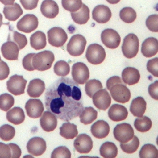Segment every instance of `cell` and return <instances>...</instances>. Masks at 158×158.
<instances>
[{
	"mask_svg": "<svg viewBox=\"0 0 158 158\" xmlns=\"http://www.w3.org/2000/svg\"><path fill=\"white\" fill-rule=\"evenodd\" d=\"M123 83L122 80L118 77V76H113L109 78L107 81H106V87L107 89L109 90L110 88L117 83Z\"/></svg>",
	"mask_w": 158,
	"mask_h": 158,
	"instance_id": "db71d44e",
	"label": "cell"
},
{
	"mask_svg": "<svg viewBox=\"0 0 158 158\" xmlns=\"http://www.w3.org/2000/svg\"><path fill=\"white\" fill-rule=\"evenodd\" d=\"M15 130L14 127L4 124L0 127V138L3 141H10L15 136Z\"/></svg>",
	"mask_w": 158,
	"mask_h": 158,
	"instance_id": "ab89813d",
	"label": "cell"
},
{
	"mask_svg": "<svg viewBox=\"0 0 158 158\" xmlns=\"http://www.w3.org/2000/svg\"><path fill=\"white\" fill-rule=\"evenodd\" d=\"M11 157V150L8 144L0 142V158Z\"/></svg>",
	"mask_w": 158,
	"mask_h": 158,
	"instance_id": "681fc988",
	"label": "cell"
},
{
	"mask_svg": "<svg viewBox=\"0 0 158 158\" xmlns=\"http://www.w3.org/2000/svg\"><path fill=\"white\" fill-rule=\"evenodd\" d=\"M8 145L11 150V157L19 158L22 154V151L20 147L15 143H9Z\"/></svg>",
	"mask_w": 158,
	"mask_h": 158,
	"instance_id": "f5cc1de1",
	"label": "cell"
},
{
	"mask_svg": "<svg viewBox=\"0 0 158 158\" xmlns=\"http://www.w3.org/2000/svg\"><path fill=\"white\" fill-rule=\"evenodd\" d=\"M48 40L49 44L54 47H62L67 41L66 32L60 27H55L48 31Z\"/></svg>",
	"mask_w": 158,
	"mask_h": 158,
	"instance_id": "52a82bcc",
	"label": "cell"
},
{
	"mask_svg": "<svg viewBox=\"0 0 158 158\" xmlns=\"http://www.w3.org/2000/svg\"><path fill=\"white\" fill-rule=\"evenodd\" d=\"M2 25V15L0 13V28Z\"/></svg>",
	"mask_w": 158,
	"mask_h": 158,
	"instance_id": "6f0895ef",
	"label": "cell"
},
{
	"mask_svg": "<svg viewBox=\"0 0 158 158\" xmlns=\"http://www.w3.org/2000/svg\"><path fill=\"white\" fill-rule=\"evenodd\" d=\"M30 41L31 46L35 50L42 49L46 46V35L41 31H37L32 34Z\"/></svg>",
	"mask_w": 158,
	"mask_h": 158,
	"instance_id": "f546056e",
	"label": "cell"
},
{
	"mask_svg": "<svg viewBox=\"0 0 158 158\" xmlns=\"http://www.w3.org/2000/svg\"><path fill=\"white\" fill-rule=\"evenodd\" d=\"M59 6L53 0H44L40 7L41 14L49 19H54L59 14Z\"/></svg>",
	"mask_w": 158,
	"mask_h": 158,
	"instance_id": "7402d4cb",
	"label": "cell"
},
{
	"mask_svg": "<svg viewBox=\"0 0 158 158\" xmlns=\"http://www.w3.org/2000/svg\"><path fill=\"white\" fill-rule=\"evenodd\" d=\"M146 109V102L143 97L138 96L133 99L130 106V111L135 117H141Z\"/></svg>",
	"mask_w": 158,
	"mask_h": 158,
	"instance_id": "484cf974",
	"label": "cell"
},
{
	"mask_svg": "<svg viewBox=\"0 0 158 158\" xmlns=\"http://www.w3.org/2000/svg\"><path fill=\"white\" fill-rule=\"evenodd\" d=\"M106 1L111 4H117L120 0H106Z\"/></svg>",
	"mask_w": 158,
	"mask_h": 158,
	"instance_id": "9f6ffc18",
	"label": "cell"
},
{
	"mask_svg": "<svg viewBox=\"0 0 158 158\" xmlns=\"http://www.w3.org/2000/svg\"><path fill=\"white\" fill-rule=\"evenodd\" d=\"M109 91L113 99L120 103H126L131 98L130 91L124 82L112 85Z\"/></svg>",
	"mask_w": 158,
	"mask_h": 158,
	"instance_id": "8992f818",
	"label": "cell"
},
{
	"mask_svg": "<svg viewBox=\"0 0 158 158\" xmlns=\"http://www.w3.org/2000/svg\"><path fill=\"white\" fill-rule=\"evenodd\" d=\"M54 72L58 76L65 77L70 72V65L64 60H59L54 64Z\"/></svg>",
	"mask_w": 158,
	"mask_h": 158,
	"instance_id": "b9f144b4",
	"label": "cell"
},
{
	"mask_svg": "<svg viewBox=\"0 0 158 158\" xmlns=\"http://www.w3.org/2000/svg\"><path fill=\"white\" fill-rule=\"evenodd\" d=\"M85 87L86 94L89 97L92 98L93 94L98 90L102 89V85L101 82L96 79L89 80L86 81Z\"/></svg>",
	"mask_w": 158,
	"mask_h": 158,
	"instance_id": "f35d334b",
	"label": "cell"
},
{
	"mask_svg": "<svg viewBox=\"0 0 158 158\" xmlns=\"http://www.w3.org/2000/svg\"><path fill=\"white\" fill-rule=\"evenodd\" d=\"M101 39L102 43L110 49H115L118 47L121 41L118 32L112 28L104 30L101 34Z\"/></svg>",
	"mask_w": 158,
	"mask_h": 158,
	"instance_id": "8fae6325",
	"label": "cell"
},
{
	"mask_svg": "<svg viewBox=\"0 0 158 158\" xmlns=\"http://www.w3.org/2000/svg\"><path fill=\"white\" fill-rule=\"evenodd\" d=\"M112 12L105 5H98L93 10V19L99 23H107L111 18Z\"/></svg>",
	"mask_w": 158,
	"mask_h": 158,
	"instance_id": "e0dca14e",
	"label": "cell"
},
{
	"mask_svg": "<svg viewBox=\"0 0 158 158\" xmlns=\"http://www.w3.org/2000/svg\"><path fill=\"white\" fill-rule=\"evenodd\" d=\"M148 92L151 97L155 100H158V81H155L148 87Z\"/></svg>",
	"mask_w": 158,
	"mask_h": 158,
	"instance_id": "f907efd6",
	"label": "cell"
},
{
	"mask_svg": "<svg viewBox=\"0 0 158 158\" xmlns=\"http://www.w3.org/2000/svg\"><path fill=\"white\" fill-rule=\"evenodd\" d=\"M86 40L85 38L80 34L73 35L67 44V51L72 56L81 55L85 49Z\"/></svg>",
	"mask_w": 158,
	"mask_h": 158,
	"instance_id": "277c9868",
	"label": "cell"
},
{
	"mask_svg": "<svg viewBox=\"0 0 158 158\" xmlns=\"http://www.w3.org/2000/svg\"><path fill=\"white\" fill-rule=\"evenodd\" d=\"M91 132L96 138L102 139L106 138L110 132V127L107 122L99 120L94 122L91 127Z\"/></svg>",
	"mask_w": 158,
	"mask_h": 158,
	"instance_id": "44dd1931",
	"label": "cell"
},
{
	"mask_svg": "<svg viewBox=\"0 0 158 158\" xmlns=\"http://www.w3.org/2000/svg\"><path fill=\"white\" fill-rule=\"evenodd\" d=\"M147 70L153 76L158 77V57L150 59L148 61L146 65Z\"/></svg>",
	"mask_w": 158,
	"mask_h": 158,
	"instance_id": "bcb514c9",
	"label": "cell"
},
{
	"mask_svg": "<svg viewBox=\"0 0 158 158\" xmlns=\"http://www.w3.org/2000/svg\"><path fill=\"white\" fill-rule=\"evenodd\" d=\"M15 0H0V2L5 6L12 5L14 3Z\"/></svg>",
	"mask_w": 158,
	"mask_h": 158,
	"instance_id": "11a10c76",
	"label": "cell"
},
{
	"mask_svg": "<svg viewBox=\"0 0 158 158\" xmlns=\"http://www.w3.org/2000/svg\"><path fill=\"white\" fill-rule=\"evenodd\" d=\"M120 19L125 23H131L133 22L136 18V12L131 7H125L121 9L119 13Z\"/></svg>",
	"mask_w": 158,
	"mask_h": 158,
	"instance_id": "8d00e7d4",
	"label": "cell"
},
{
	"mask_svg": "<svg viewBox=\"0 0 158 158\" xmlns=\"http://www.w3.org/2000/svg\"><path fill=\"white\" fill-rule=\"evenodd\" d=\"M93 104L99 110H106L111 104V97L106 89L97 91L92 96Z\"/></svg>",
	"mask_w": 158,
	"mask_h": 158,
	"instance_id": "4fadbf2b",
	"label": "cell"
},
{
	"mask_svg": "<svg viewBox=\"0 0 158 158\" xmlns=\"http://www.w3.org/2000/svg\"><path fill=\"white\" fill-rule=\"evenodd\" d=\"M99 152L104 158H115L117 156L118 149L114 143L107 141L101 146Z\"/></svg>",
	"mask_w": 158,
	"mask_h": 158,
	"instance_id": "4dcf8cb0",
	"label": "cell"
},
{
	"mask_svg": "<svg viewBox=\"0 0 158 158\" xmlns=\"http://www.w3.org/2000/svg\"><path fill=\"white\" fill-rule=\"evenodd\" d=\"M45 84L44 82L39 78L31 80L28 86L27 92L31 98H38L44 91Z\"/></svg>",
	"mask_w": 158,
	"mask_h": 158,
	"instance_id": "d4e9b609",
	"label": "cell"
},
{
	"mask_svg": "<svg viewBox=\"0 0 158 158\" xmlns=\"http://www.w3.org/2000/svg\"><path fill=\"white\" fill-rule=\"evenodd\" d=\"M79 115L80 122L85 125H88L97 118L98 112L92 107H83Z\"/></svg>",
	"mask_w": 158,
	"mask_h": 158,
	"instance_id": "1f68e13d",
	"label": "cell"
},
{
	"mask_svg": "<svg viewBox=\"0 0 158 158\" xmlns=\"http://www.w3.org/2000/svg\"><path fill=\"white\" fill-rule=\"evenodd\" d=\"M3 13L5 18L9 21H15L23 14V10L17 3L12 5L5 6L3 9Z\"/></svg>",
	"mask_w": 158,
	"mask_h": 158,
	"instance_id": "4316f807",
	"label": "cell"
},
{
	"mask_svg": "<svg viewBox=\"0 0 158 158\" xmlns=\"http://www.w3.org/2000/svg\"><path fill=\"white\" fill-rule=\"evenodd\" d=\"M85 56L89 63L93 65H98L104 60L106 51L102 46L94 43L89 45Z\"/></svg>",
	"mask_w": 158,
	"mask_h": 158,
	"instance_id": "5b68a950",
	"label": "cell"
},
{
	"mask_svg": "<svg viewBox=\"0 0 158 158\" xmlns=\"http://www.w3.org/2000/svg\"><path fill=\"white\" fill-rule=\"evenodd\" d=\"M71 17L76 23L79 25L85 24L89 19V9L86 5L82 4L79 10L71 12Z\"/></svg>",
	"mask_w": 158,
	"mask_h": 158,
	"instance_id": "f1b7e54d",
	"label": "cell"
},
{
	"mask_svg": "<svg viewBox=\"0 0 158 158\" xmlns=\"http://www.w3.org/2000/svg\"><path fill=\"white\" fill-rule=\"evenodd\" d=\"M72 76L75 83L79 85H83L89 78V71L84 63L76 62L72 67Z\"/></svg>",
	"mask_w": 158,
	"mask_h": 158,
	"instance_id": "30bf717a",
	"label": "cell"
},
{
	"mask_svg": "<svg viewBox=\"0 0 158 158\" xmlns=\"http://www.w3.org/2000/svg\"><path fill=\"white\" fill-rule=\"evenodd\" d=\"M75 150L80 154L89 153L93 148V141L91 137L85 134L79 135L73 142Z\"/></svg>",
	"mask_w": 158,
	"mask_h": 158,
	"instance_id": "5bb4252c",
	"label": "cell"
},
{
	"mask_svg": "<svg viewBox=\"0 0 158 158\" xmlns=\"http://www.w3.org/2000/svg\"><path fill=\"white\" fill-rule=\"evenodd\" d=\"M39 0H20L23 8L26 10H33L37 7Z\"/></svg>",
	"mask_w": 158,
	"mask_h": 158,
	"instance_id": "816d5d0a",
	"label": "cell"
},
{
	"mask_svg": "<svg viewBox=\"0 0 158 158\" xmlns=\"http://www.w3.org/2000/svg\"><path fill=\"white\" fill-rule=\"evenodd\" d=\"M54 54L50 51H43L36 54L32 57L31 63L35 70L44 71L49 69L54 61Z\"/></svg>",
	"mask_w": 158,
	"mask_h": 158,
	"instance_id": "7a4b0ae2",
	"label": "cell"
},
{
	"mask_svg": "<svg viewBox=\"0 0 158 158\" xmlns=\"http://www.w3.org/2000/svg\"><path fill=\"white\" fill-rule=\"evenodd\" d=\"M38 26V19L33 14H26L22 17L17 23L19 30L29 33L37 28Z\"/></svg>",
	"mask_w": 158,
	"mask_h": 158,
	"instance_id": "7c38bea8",
	"label": "cell"
},
{
	"mask_svg": "<svg viewBox=\"0 0 158 158\" xmlns=\"http://www.w3.org/2000/svg\"><path fill=\"white\" fill-rule=\"evenodd\" d=\"M60 135L63 138L69 139H73L78 135L77 125L70 122H66L60 127Z\"/></svg>",
	"mask_w": 158,
	"mask_h": 158,
	"instance_id": "d6a6232c",
	"label": "cell"
},
{
	"mask_svg": "<svg viewBox=\"0 0 158 158\" xmlns=\"http://www.w3.org/2000/svg\"><path fill=\"white\" fill-rule=\"evenodd\" d=\"M134 127L139 132H146L151 128L152 121L149 117L143 115L135 119Z\"/></svg>",
	"mask_w": 158,
	"mask_h": 158,
	"instance_id": "836d02e7",
	"label": "cell"
},
{
	"mask_svg": "<svg viewBox=\"0 0 158 158\" xmlns=\"http://www.w3.org/2000/svg\"><path fill=\"white\" fill-rule=\"evenodd\" d=\"M44 100L47 110L65 122L79 116L83 109L80 88L68 77H62L51 84Z\"/></svg>",
	"mask_w": 158,
	"mask_h": 158,
	"instance_id": "6da1fadb",
	"label": "cell"
},
{
	"mask_svg": "<svg viewBox=\"0 0 158 158\" xmlns=\"http://www.w3.org/2000/svg\"><path fill=\"white\" fill-rule=\"evenodd\" d=\"M27 82L22 75H14L7 81V89L15 96L22 94L25 93Z\"/></svg>",
	"mask_w": 158,
	"mask_h": 158,
	"instance_id": "ba28073f",
	"label": "cell"
},
{
	"mask_svg": "<svg viewBox=\"0 0 158 158\" xmlns=\"http://www.w3.org/2000/svg\"><path fill=\"white\" fill-rule=\"evenodd\" d=\"M7 41L14 42L18 46L20 50L22 49L27 44V39L25 35L16 31H12V33L9 34Z\"/></svg>",
	"mask_w": 158,
	"mask_h": 158,
	"instance_id": "d590c367",
	"label": "cell"
},
{
	"mask_svg": "<svg viewBox=\"0 0 158 158\" xmlns=\"http://www.w3.org/2000/svg\"><path fill=\"white\" fill-rule=\"evenodd\" d=\"M139 156L140 158H157L158 150L152 144H146L141 148Z\"/></svg>",
	"mask_w": 158,
	"mask_h": 158,
	"instance_id": "e575fe53",
	"label": "cell"
},
{
	"mask_svg": "<svg viewBox=\"0 0 158 158\" xmlns=\"http://www.w3.org/2000/svg\"><path fill=\"white\" fill-rule=\"evenodd\" d=\"M51 158H70L71 152L70 150L64 146H60L55 148L51 156Z\"/></svg>",
	"mask_w": 158,
	"mask_h": 158,
	"instance_id": "ee69618b",
	"label": "cell"
},
{
	"mask_svg": "<svg viewBox=\"0 0 158 158\" xmlns=\"http://www.w3.org/2000/svg\"><path fill=\"white\" fill-rule=\"evenodd\" d=\"M6 118L9 122L14 125H19L25 120L24 111L20 107H14L7 111Z\"/></svg>",
	"mask_w": 158,
	"mask_h": 158,
	"instance_id": "83f0119b",
	"label": "cell"
},
{
	"mask_svg": "<svg viewBox=\"0 0 158 158\" xmlns=\"http://www.w3.org/2000/svg\"><path fill=\"white\" fill-rule=\"evenodd\" d=\"M40 123L44 131L46 132L52 131L56 129L57 125V117L51 112L45 111L41 114Z\"/></svg>",
	"mask_w": 158,
	"mask_h": 158,
	"instance_id": "ac0fdd59",
	"label": "cell"
},
{
	"mask_svg": "<svg viewBox=\"0 0 158 158\" xmlns=\"http://www.w3.org/2000/svg\"><path fill=\"white\" fill-rule=\"evenodd\" d=\"M63 8L71 12H76L80 9L82 5V0H62Z\"/></svg>",
	"mask_w": 158,
	"mask_h": 158,
	"instance_id": "7bdbcfd3",
	"label": "cell"
},
{
	"mask_svg": "<svg viewBox=\"0 0 158 158\" xmlns=\"http://www.w3.org/2000/svg\"><path fill=\"white\" fill-rule=\"evenodd\" d=\"M2 56L9 60H15L18 59L19 48L18 46L12 41L4 43L1 48Z\"/></svg>",
	"mask_w": 158,
	"mask_h": 158,
	"instance_id": "d6986e66",
	"label": "cell"
},
{
	"mask_svg": "<svg viewBox=\"0 0 158 158\" xmlns=\"http://www.w3.org/2000/svg\"><path fill=\"white\" fill-rule=\"evenodd\" d=\"M139 50V40L134 33H129L123 39L122 51L123 56L128 59L135 57Z\"/></svg>",
	"mask_w": 158,
	"mask_h": 158,
	"instance_id": "3957f363",
	"label": "cell"
},
{
	"mask_svg": "<svg viewBox=\"0 0 158 158\" xmlns=\"http://www.w3.org/2000/svg\"><path fill=\"white\" fill-rule=\"evenodd\" d=\"M27 115L32 118H39L44 111V106L39 99H30L25 105Z\"/></svg>",
	"mask_w": 158,
	"mask_h": 158,
	"instance_id": "2e32d148",
	"label": "cell"
},
{
	"mask_svg": "<svg viewBox=\"0 0 158 158\" xmlns=\"http://www.w3.org/2000/svg\"><path fill=\"white\" fill-rule=\"evenodd\" d=\"M108 116L110 120L114 122H119L127 118L128 111L122 105L114 104L109 109Z\"/></svg>",
	"mask_w": 158,
	"mask_h": 158,
	"instance_id": "603a6c76",
	"label": "cell"
},
{
	"mask_svg": "<svg viewBox=\"0 0 158 158\" xmlns=\"http://www.w3.org/2000/svg\"><path fill=\"white\" fill-rule=\"evenodd\" d=\"M34 54H35V53L28 54L22 59L23 67L28 71H33L35 70V69L33 68V67L32 65V63H31L32 57Z\"/></svg>",
	"mask_w": 158,
	"mask_h": 158,
	"instance_id": "7dc6e473",
	"label": "cell"
},
{
	"mask_svg": "<svg viewBox=\"0 0 158 158\" xmlns=\"http://www.w3.org/2000/svg\"><path fill=\"white\" fill-rule=\"evenodd\" d=\"M122 79L126 85H133L136 84L140 79L139 72L134 67H127L122 72Z\"/></svg>",
	"mask_w": 158,
	"mask_h": 158,
	"instance_id": "cb8c5ba5",
	"label": "cell"
},
{
	"mask_svg": "<svg viewBox=\"0 0 158 158\" xmlns=\"http://www.w3.org/2000/svg\"><path fill=\"white\" fill-rule=\"evenodd\" d=\"M114 136L120 143H127L134 136V130L131 125L127 123L118 124L114 128Z\"/></svg>",
	"mask_w": 158,
	"mask_h": 158,
	"instance_id": "9c48e42d",
	"label": "cell"
},
{
	"mask_svg": "<svg viewBox=\"0 0 158 158\" xmlns=\"http://www.w3.org/2000/svg\"><path fill=\"white\" fill-rule=\"evenodd\" d=\"M139 145V140L136 136L133 137L128 142L120 143V148L122 150L127 154H132L135 152L138 148Z\"/></svg>",
	"mask_w": 158,
	"mask_h": 158,
	"instance_id": "74e56055",
	"label": "cell"
},
{
	"mask_svg": "<svg viewBox=\"0 0 158 158\" xmlns=\"http://www.w3.org/2000/svg\"><path fill=\"white\" fill-rule=\"evenodd\" d=\"M9 67L6 62L1 60L0 61V80L6 79L9 75Z\"/></svg>",
	"mask_w": 158,
	"mask_h": 158,
	"instance_id": "c3c4849f",
	"label": "cell"
},
{
	"mask_svg": "<svg viewBox=\"0 0 158 158\" xmlns=\"http://www.w3.org/2000/svg\"><path fill=\"white\" fill-rule=\"evenodd\" d=\"M0 61H1V57H0Z\"/></svg>",
	"mask_w": 158,
	"mask_h": 158,
	"instance_id": "680465c9",
	"label": "cell"
},
{
	"mask_svg": "<svg viewBox=\"0 0 158 158\" xmlns=\"http://www.w3.org/2000/svg\"><path fill=\"white\" fill-rule=\"evenodd\" d=\"M14 104V98L8 93L0 95V109L3 111L9 110Z\"/></svg>",
	"mask_w": 158,
	"mask_h": 158,
	"instance_id": "60d3db41",
	"label": "cell"
},
{
	"mask_svg": "<svg viewBox=\"0 0 158 158\" xmlns=\"http://www.w3.org/2000/svg\"><path fill=\"white\" fill-rule=\"evenodd\" d=\"M147 28L151 31H158V16L157 14L149 15L146 20Z\"/></svg>",
	"mask_w": 158,
	"mask_h": 158,
	"instance_id": "f6af8a7d",
	"label": "cell"
},
{
	"mask_svg": "<svg viewBox=\"0 0 158 158\" xmlns=\"http://www.w3.org/2000/svg\"><path fill=\"white\" fill-rule=\"evenodd\" d=\"M27 149L29 154L34 156H39L45 152L46 143L42 138L33 137L28 141Z\"/></svg>",
	"mask_w": 158,
	"mask_h": 158,
	"instance_id": "9a60e30c",
	"label": "cell"
},
{
	"mask_svg": "<svg viewBox=\"0 0 158 158\" xmlns=\"http://www.w3.org/2000/svg\"><path fill=\"white\" fill-rule=\"evenodd\" d=\"M141 52L146 57H151L158 52V41L156 38H146L142 43Z\"/></svg>",
	"mask_w": 158,
	"mask_h": 158,
	"instance_id": "ffe728a7",
	"label": "cell"
}]
</instances>
